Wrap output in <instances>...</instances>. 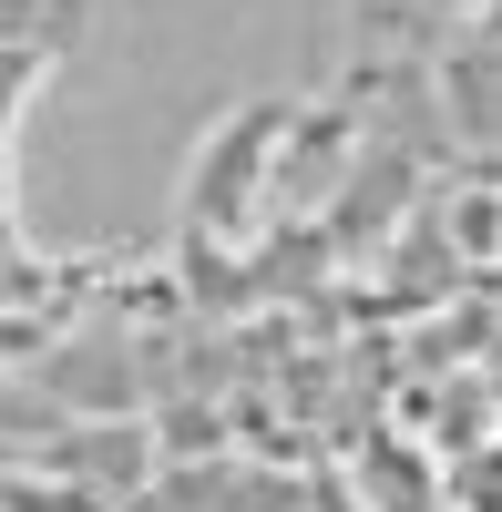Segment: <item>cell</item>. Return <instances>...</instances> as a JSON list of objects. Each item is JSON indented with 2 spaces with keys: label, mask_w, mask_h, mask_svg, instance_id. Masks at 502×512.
<instances>
[{
  "label": "cell",
  "mask_w": 502,
  "mask_h": 512,
  "mask_svg": "<svg viewBox=\"0 0 502 512\" xmlns=\"http://www.w3.org/2000/svg\"><path fill=\"white\" fill-rule=\"evenodd\" d=\"M441 236H451V246H472V256H492V246H502V195H482V185L441 195Z\"/></svg>",
  "instance_id": "3"
},
{
  "label": "cell",
  "mask_w": 502,
  "mask_h": 512,
  "mask_svg": "<svg viewBox=\"0 0 502 512\" xmlns=\"http://www.w3.org/2000/svg\"><path fill=\"white\" fill-rule=\"evenodd\" d=\"M52 82V52H0V134H21V103Z\"/></svg>",
  "instance_id": "4"
},
{
  "label": "cell",
  "mask_w": 502,
  "mask_h": 512,
  "mask_svg": "<svg viewBox=\"0 0 502 512\" xmlns=\"http://www.w3.org/2000/svg\"><path fill=\"white\" fill-rule=\"evenodd\" d=\"M93 31V0H0V52H72Z\"/></svg>",
  "instance_id": "2"
},
{
  "label": "cell",
  "mask_w": 502,
  "mask_h": 512,
  "mask_svg": "<svg viewBox=\"0 0 502 512\" xmlns=\"http://www.w3.org/2000/svg\"><path fill=\"white\" fill-rule=\"evenodd\" d=\"M287 134H298V103H287V93L236 103L216 134L195 144V164H185V236H205V246H257L267 236V205H277Z\"/></svg>",
  "instance_id": "1"
}]
</instances>
